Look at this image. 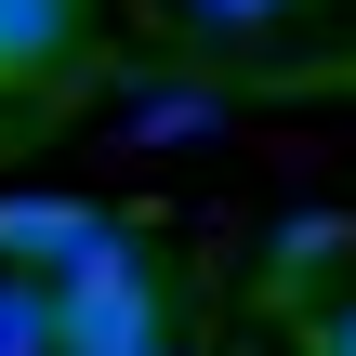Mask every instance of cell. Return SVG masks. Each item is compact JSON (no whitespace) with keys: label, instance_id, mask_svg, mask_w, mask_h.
Returning <instances> with one entry per match:
<instances>
[{"label":"cell","instance_id":"cell-1","mask_svg":"<svg viewBox=\"0 0 356 356\" xmlns=\"http://www.w3.org/2000/svg\"><path fill=\"white\" fill-rule=\"evenodd\" d=\"M53 343H66V356H145V343H172V330H159V277H145L132 238L53 291Z\"/></svg>","mask_w":356,"mask_h":356},{"label":"cell","instance_id":"cell-2","mask_svg":"<svg viewBox=\"0 0 356 356\" xmlns=\"http://www.w3.org/2000/svg\"><path fill=\"white\" fill-rule=\"evenodd\" d=\"M132 225L119 211H92V198H0V277H40V291H66L79 264H106Z\"/></svg>","mask_w":356,"mask_h":356},{"label":"cell","instance_id":"cell-3","mask_svg":"<svg viewBox=\"0 0 356 356\" xmlns=\"http://www.w3.org/2000/svg\"><path fill=\"white\" fill-rule=\"evenodd\" d=\"M238 106H225V79H159V92H132V145H198V132H225Z\"/></svg>","mask_w":356,"mask_h":356},{"label":"cell","instance_id":"cell-4","mask_svg":"<svg viewBox=\"0 0 356 356\" xmlns=\"http://www.w3.org/2000/svg\"><path fill=\"white\" fill-rule=\"evenodd\" d=\"M79 53V0H0V79H40Z\"/></svg>","mask_w":356,"mask_h":356},{"label":"cell","instance_id":"cell-5","mask_svg":"<svg viewBox=\"0 0 356 356\" xmlns=\"http://www.w3.org/2000/svg\"><path fill=\"white\" fill-rule=\"evenodd\" d=\"M343 251H356V211H277V225H264V277H277V291H304V277L343 264Z\"/></svg>","mask_w":356,"mask_h":356},{"label":"cell","instance_id":"cell-6","mask_svg":"<svg viewBox=\"0 0 356 356\" xmlns=\"http://www.w3.org/2000/svg\"><path fill=\"white\" fill-rule=\"evenodd\" d=\"M0 356H66V343H53V291H40V277H0Z\"/></svg>","mask_w":356,"mask_h":356},{"label":"cell","instance_id":"cell-7","mask_svg":"<svg viewBox=\"0 0 356 356\" xmlns=\"http://www.w3.org/2000/svg\"><path fill=\"white\" fill-rule=\"evenodd\" d=\"M185 13H198V26H211V40H251V26H277V13H291V0H185Z\"/></svg>","mask_w":356,"mask_h":356},{"label":"cell","instance_id":"cell-8","mask_svg":"<svg viewBox=\"0 0 356 356\" xmlns=\"http://www.w3.org/2000/svg\"><path fill=\"white\" fill-rule=\"evenodd\" d=\"M304 356H356V291L330 304V317H317V330H304Z\"/></svg>","mask_w":356,"mask_h":356},{"label":"cell","instance_id":"cell-9","mask_svg":"<svg viewBox=\"0 0 356 356\" xmlns=\"http://www.w3.org/2000/svg\"><path fill=\"white\" fill-rule=\"evenodd\" d=\"M145 356H185V343H145Z\"/></svg>","mask_w":356,"mask_h":356}]
</instances>
